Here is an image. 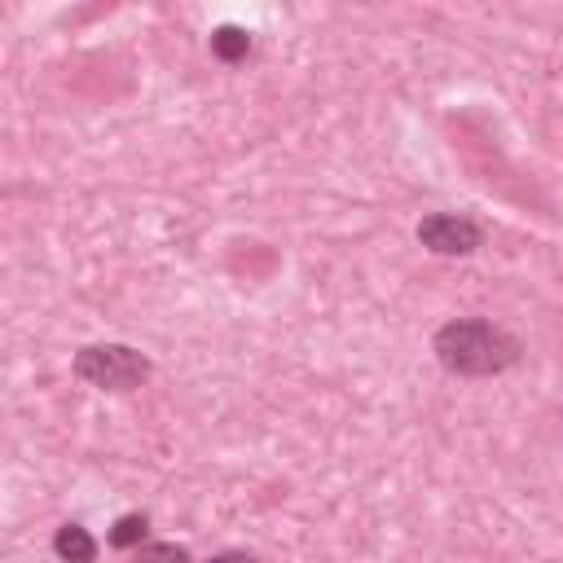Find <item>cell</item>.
Masks as SVG:
<instances>
[{
  "mask_svg": "<svg viewBox=\"0 0 563 563\" xmlns=\"http://www.w3.org/2000/svg\"><path fill=\"white\" fill-rule=\"evenodd\" d=\"M211 563H260L255 554H242V550H224V554H216Z\"/></svg>",
  "mask_w": 563,
  "mask_h": 563,
  "instance_id": "ba28073f",
  "label": "cell"
},
{
  "mask_svg": "<svg viewBox=\"0 0 563 563\" xmlns=\"http://www.w3.org/2000/svg\"><path fill=\"white\" fill-rule=\"evenodd\" d=\"M136 563H194V559H189V550L176 545V541H150V545L136 550Z\"/></svg>",
  "mask_w": 563,
  "mask_h": 563,
  "instance_id": "52a82bcc",
  "label": "cell"
},
{
  "mask_svg": "<svg viewBox=\"0 0 563 563\" xmlns=\"http://www.w3.org/2000/svg\"><path fill=\"white\" fill-rule=\"evenodd\" d=\"M145 532H150V519H145V515H123V519H114V528H110V545H119V550L141 545Z\"/></svg>",
  "mask_w": 563,
  "mask_h": 563,
  "instance_id": "8992f818",
  "label": "cell"
},
{
  "mask_svg": "<svg viewBox=\"0 0 563 563\" xmlns=\"http://www.w3.org/2000/svg\"><path fill=\"white\" fill-rule=\"evenodd\" d=\"M431 352L435 361L449 369V374H462V378H488V374H501L519 361V339L484 317H462V321H444L431 339Z\"/></svg>",
  "mask_w": 563,
  "mask_h": 563,
  "instance_id": "6da1fadb",
  "label": "cell"
},
{
  "mask_svg": "<svg viewBox=\"0 0 563 563\" xmlns=\"http://www.w3.org/2000/svg\"><path fill=\"white\" fill-rule=\"evenodd\" d=\"M211 53H216L224 66H238V62L251 53V31H242V26H233V22L216 26V31H211Z\"/></svg>",
  "mask_w": 563,
  "mask_h": 563,
  "instance_id": "5b68a950",
  "label": "cell"
},
{
  "mask_svg": "<svg viewBox=\"0 0 563 563\" xmlns=\"http://www.w3.org/2000/svg\"><path fill=\"white\" fill-rule=\"evenodd\" d=\"M418 242L435 255H471L484 233L471 216H453V211H435V216H422L418 220Z\"/></svg>",
  "mask_w": 563,
  "mask_h": 563,
  "instance_id": "3957f363",
  "label": "cell"
},
{
  "mask_svg": "<svg viewBox=\"0 0 563 563\" xmlns=\"http://www.w3.org/2000/svg\"><path fill=\"white\" fill-rule=\"evenodd\" d=\"M150 356L128 343H88L75 352V378L101 391H132L150 378Z\"/></svg>",
  "mask_w": 563,
  "mask_h": 563,
  "instance_id": "7a4b0ae2",
  "label": "cell"
},
{
  "mask_svg": "<svg viewBox=\"0 0 563 563\" xmlns=\"http://www.w3.org/2000/svg\"><path fill=\"white\" fill-rule=\"evenodd\" d=\"M53 554H57L62 563H92V559H97V541H92L88 528L62 523V528L53 532Z\"/></svg>",
  "mask_w": 563,
  "mask_h": 563,
  "instance_id": "277c9868",
  "label": "cell"
}]
</instances>
